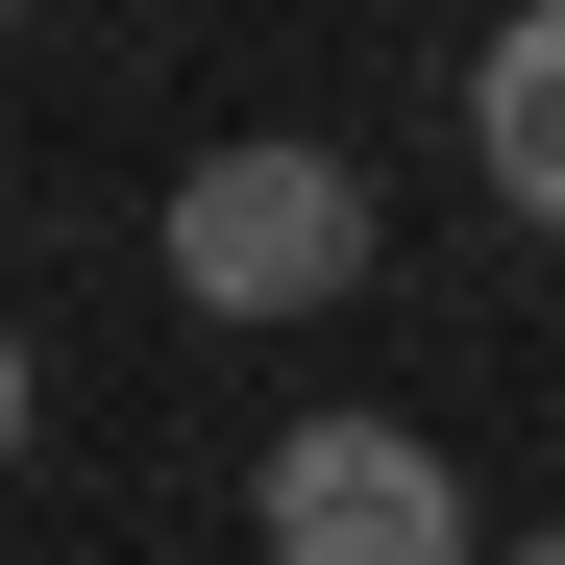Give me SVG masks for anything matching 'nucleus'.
Here are the masks:
<instances>
[{
    "instance_id": "nucleus-1",
    "label": "nucleus",
    "mask_w": 565,
    "mask_h": 565,
    "mask_svg": "<svg viewBox=\"0 0 565 565\" xmlns=\"http://www.w3.org/2000/svg\"><path fill=\"white\" fill-rule=\"evenodd\" d=\"M172 296L198 320H344L369 296V172L344 148H198L172 172Z\"/></svg>"
},
{
    "instance_id": "nucleus-2",
    "label": "nucleus",
    "mask_w": 565,
    "mask_h": 565,
    "mask_svg": "<svg viewBox=\"0 0 565 565\" xmlns=\"http://www.w3.org/2000/svg\"><path fill=\"white\" fill-rule=\"evenodd\" d=\"M270 565H467V492L418 418H296L270 443Z\"/></svg>"
},
{
    "instance_id": "nucleus-3",
    "label": "nucleus",
    "mask_w": 565,
    "mask_h": 565,
    "mask_svg": "<svg viewBox=\"0 0 565 565\" xmlns=\"http://www.w3.org/2000/svg\"><path fill=\"white\" fill-rule=\"evenodd\" d=\"M467 172H492V198L565 246V0H516V25L467 50Z\"/></svg>"
},
{
    "instance_id": "nucleus-4",
    "label": "nucleus",
    "mask_w": 565,
    "mask_h": 565,
    "mask_svg": "<svg viewBox=\"0 0 565 565\" xmlns=\"http://www.w3.org/2000/svg\"><path fill=\"white\" fill-rule=\"evenodd\" d=\"M0 467H25V344H0Z\"/></svg>"
},
{
    "instance_id": "nucleus-5",
    "label": "nucleus",
    "mask_w": 565,
    "mask_h": 565,
    "mask_svg": "<svg viewBox=\"0 0 565 565\" xmlns=\"http://www.w3.org/2000/svg\"><path fill=\"white\" fill-rule=\"evenodd\" d=\"M492 565H565V541H492Z\"/></svg>"
},
{
    "instance_id": "nucleus-6",
    "label": "nucleus",
    "mask_w": 565,
    "mask_h": 565,
    "mask_svg": "<svg viewBox=\"0 0 565 565\" xmlns=\"http://www.w3.org/2000/svg\"><path fill=\"white\" fill-rule=\"evenodd\" d=\"M0 25H25V0H0Z\"/></svg>"
}]
</instances>
